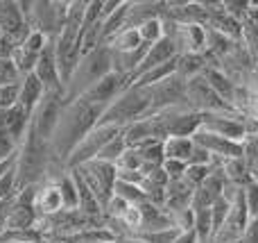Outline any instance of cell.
Instances as JSON below:
<instances>
[{"label":"cell","instance_id":"obj_4","mask_svg":"<svg viewBox=\"0 0 258 243\" xmlns=\"http://www.w3.org/2000/svg\"><path fill=\"white\" fill-rule=\"evenodd\" d=\"M150 107H152L150 91L129 84L127 89L102 112L98 125H111V127H118V130H125L127 125H132V123L141 121L143 116H147V114H150Z\"/></svg>","mask_w":258,"mask_h":243},{"label":"cell","instance_id":"obj_2","mask_svg":"<svg viewBox=\"0 0 258 243\" xmlns=\"http://www.w3.org/2000/svg\"><path fill=\"white\" fill-rule=\"evenodd\" d=\"M111 71H113L111 50H109L107 45H100V48L82 55L77 66H75V71H73V75H71V80H68L66 86H63V103H71V100L82 98L91 86H95Z\"/></svg>","mask_w":258,"mask_h":243},{"label":"cell","instance_id":"obj_41","mask_svg":"<svg viewBox=\"0 0 258 243\" xmlns=\"http://www.w3.org/2000/svg\"><path fill=\"white\" fill-rule=\"evenodd\" d=\"M249 5H251L249 0H224L222 7H224V12H227L231 18H236V21L245 23L247 12H249Z\"/></svg>","mask_w":258,"mask_h":243},{"label":"cell","instance_id":"obj_34","mask_svg":"<svg viewBox=\"0 0 258 243\" xmlns=\"http://www.w3.org/2000/svg\"><path fill=\"white\" fill-rule=\"evenodd\" d=\"M242 203H245L249 221L258 218V182L256 180H249L245 186H242Z\"/></svg>","mask_w":258,"mask_h":243},{"label":"cell","instance_id":"obj_22","mask_svg":"<svg viewBox=\"0 0 258 243\" xmlns=\"http://www.w3.org/2000/svg\"><path fill=\"white\" fill-rule=\"evenodd\" d=\"M192 150H195V141H192V136H168V139H163L165 159H179V162L188 164Z\"/></svg>","mask_w":258,"mask_h":243},{"label":"cell","instance_id":"obj_15","mask_svg":"<svg viewBox=\"0 0 258 243\" xmlns=\"http://www.w3.org/2000/svg\"><path fill=\"white\" fill-rule=\"evenodd\" d=\"M177 59V50H174V43L170 36H163L161 41H156V43L147 45L145 50V57H143L141 66H138L136 75H134V80H136L138 75H143V73L152 71V68L161 66V64H168V62H174Z\"/></svg>","mask_w":258,"mask_h":243},{"label":"cell","instance_id":"obj_30","mask_svg":"<svg viewBox=\"0 0 258 243\" xmlns=\"http://www.w3.org/2000/svg\"><path fill=\"white\" fill-rule=\"evenodd\" d=\"M127 148H129V145H127L125 136H122V132H118V134L113 136V139L109 141L102 150H100L98 159H100V162H107V164H113V166H116V162L122 157V153H125Z\"/></svg>","mask_w":258,"mask_h":243},{"label":"cell","instance_id":"obj_14","mask_svg":"<svg viewBox=\"0 0 258 243\" xmlns=\"http://www.w3.org/2000/svg\"><path fill=\"white\" fill-rule=\"evenodd\" d=\"M34 75L39 77L41 84L45 86V93H61L63 95V82H61V75H59L57 62H54L52 45L39 57V64H36V68H34Z\"/></svg>","mask_w":258,"mask_h":243},{"label":"cell","instance_id":"obj_43","mask_svg":"<svg viewBox=\"0 0 258 243\" xmlns=\"http://www.w3.org/2000/svg\"><path fill=\"white\" fill-rule=\"evenodd\" d=\"M161 168H163V173L168 175V180L174 182V180H181V177L186 175L188 164L186 162H179V159H165Z\"/></svg>","mask_w":258,"mask_h":243},{"label":"cell","instance_id":"obj_37","mask_svg":"<svg viewBox=\"0 0 258 243\" xmlns=\"http://www.w3.org/2000/svg\"><path fill=\"white\" fill-rule=\"evenodd\" d=\"M231 203L233 200H227L222 196L220 200H215L213 205H211V214H213V225H215V234H218V230L227 223V218H229V212H231ZM213 243V241H211Z\"/></svg>","mask_w":258,"mask_h":243},{"label":"cell","instance_id":"obj_36","mask_svg":"<svg viewBox=\"0 0 258 243\" xmlns=\"http://www.w3.org/2000/svg\"><path fill=\"white\" fill-rule=\"evenodd\" d=\"M116 171H143V155L138 148H127L116 162Z\"/></svg>","mask_w":258,"mask_h":243},{"label":"cell","instance_id":"obj_1","mask_svg":"<svg viewBox=\"0 0 258 243\" xmlns=\"http://www.w3.org/2000/svg\"><path fill=\"white\" fill-rule=\"evenodd\" d=\"M102 112H104L102 107H95V105L86 103L84 98L63 103L61 116H59V123L54 127L52 136H50V143H48L52 157L57 162L66 164L68 155L77 148V143L98 125Z\"/></svg>","mask_w":258,"mask_h":243},{"label":"cell","instance_id":"obj_50","mask_svg":"<svg viewBox=\"0 0 258 243\" xmlns=\"http://www.w3.org/2000/svg\"><path fill=\"white\" fill-rule=\"evenodd\" d=\"M0 41H3V32H0Z\"/></svg>","mask_w":258,"mask_h":243},{"label":"cell","instance_id":"obj_12","mask_svg":"<svg viewBox=\"0 0 258 243\" xmlns=\"http://www.w3.org/2000/svg\"><path fill=\"white\" fill-rule=\"evenodd\" d=\"M34 209H36L39 221H41V218L57 216V214L63 212V198H61V189H59L57 182L43 180L39 186H36Z\"/></svg>","mask_w":258,"mask_h":243},{"label":"cell","instance_id":"obj_42","mask_svg":"<svg viewBox=\"0 0 258 243\" xmlns=\"http://www.w3.org/2000/svg\"><path fill=\"white\" fill-rule=\"evenodd\" d=\"M209 175H211V166H190V164H188L186 175H183L181 180L186 182V184H190L192 189H197Z\"/></svg>","mask_w":258,"mask_h":243},{"label":"cell","instance_id":"obj_16","mask_svg":"<svg viewBox=\"0 0 258 243\" xmlns=\"http://www.w3.org/2000/svg\"><path fill=\"white\" fill-rule=\"evenodd\" d=\"M192 189L190 184H186L183 180H174L168 184L165 189V200H163V207L168 214H177L183 212V209H192Z\"/></svg>","mask_w":258,"mask_h":243},{"label":"cell","instance_id":"obj_5","mask_svg":"<svg viewBox=\"0 0 258 243\" xmlns=\"http://www.w3.org/2000/svg\"><path fill=\"white\" fill-rule=\"evenodd\" d=\"M118 132H122V130L111 127V125H95L93 130H91L89 134L80 141V143H77V148L68 155L66 168H68V171H75V168H80V166H84V164L98 159L100 150H102L104 145H107L109 141L118 134Z\"/></svg>","mask_w":258,"mask_h":243},{"label":"cell","instance_id":"obj_13","mask_svg":"<svg viewBox=\"0 0 258 243\" xmlns=\"http://www.w3.org/2000/svg\"><path fill=\"white\" fill-rule=\"evenodd\" d=\"M192 141L197 145H202L204 150H209L213 155V159H236V157H242V143H236V141H229V139H222V136H215L211 132H195L192 134Z\"/></svg>","mask_w":258,"mask_h":243},{"label":"cell","instance_id":"obj_23","mask_svg":"<svg viewBox=\"0 0 258 243\" xmlns=\"http://www.w3.org/2000/svg\"><path fill=\"white\" fill-rule=\"evenodd\" d=\"M222 175H224V182H227L229 186H236V189H242V186L251 180L249 171H247V164L242 157L222 162Z\"/></svg>","mask_w":258,"mask_h":243},{"label":"cell","instance_id":"obj_26","mask_svg":"<svg viewBox=\"0 0 258 243\" xmlns=\"http://www.w3.org/2000/svg\"><path fill=\"white\" fill-rule=\"evenodd\" d=\"M57 184H59V189H61L63 209H66V212H73V209H77L80 200H77V182H75V175H73V171L63 173V175L57 180Z\"/></svg>","mask_w":258,"mask_h":243},{"label":"cell","instance_id":"obj_6","mask_svg":"<svg viewBox=\"0 0 258 243\" xmlns=\"http://www.w3.org/2000/svg\"><path fill=\"white\" fill-rule=\"evenodd\" d=\"M82 175V180L89 184V189L95 193V198L100 200V205H107V200L113 196V186H116V166L107 162H100V159H93V162L84 164V166L75 168Z\"/></svg>","mask_w":258,"mask_h":243},{"label":"cell","instance_id":"obj_25","mask_svg":"<svg viewBox=\"0 0 258 243\" xmlns=\"http://www.w3.org/2000/svg\"><path fill=\"white\" fill-rule=\"evenodd\" d=\"M192 230H195L200 243H211L215 239V225H213V214H211V207L195 209V223H192Z\"/></svg>","mask_w":258,"mask_h":243},{"label":"cell","instance_id":"obj_33","mask_svg":"<svg viewBox=\"0 0 258 243\" xmlns=\"http://www.w3.org/2000/svg\"><path fill=\"white\" fill-rule=\"evenodd\" d=\"M18 189H21V184H18L16 159H14L12 166L3 173V177H0V203H3V200H7V198H12V196H16Z\"/></svg>","mask_w":258,"mask_h":243},{"label":"cell","instance_id":"obj_10","mask_svg":"<svg viewBox=\"0 0 258 243\" xmlns=\"http://www.w3.org/2000/svg\"><path fill=\"white\" fill-rule=\"evenodd\" d=\"M200 130L211 132L215 136L242 143L247 139L245 118L238 116L236 112H215V114H202V127Z\"/></svg>","mask_w":258,"mask_h":243},{"label":"cell","instance_id":"obj_46","mask_svg":"<svg viewBox=\"0 0 258 243\" xmlns=\"http://www.w3.org/2000/svg\"><path fill=\"white\" fill-rule=\"evenodd\" d=\"M174 243H200V239H197L195 230H188V232H179V236L174 239Z\"/></svg>","mask_w":258,"mask_h":243},{"label":"cell","instance_id":"obj_7","mask_svg":"<svg viewBox=\"0 0 258 243\" xmlns=\"http://www.w3.org/2000/svg\"><path fill=\"white\" fill-rule=\"evenodd\" d=\"M186 107L195 114H215V112H233L227 103L220 100V95L211 89L204 73L200 77H192L186 82Z\"/></svg>","mask_w":258,"mask_h":243},{"label":"cell","instance_id":"obj_48","mask_svg":"<svg viewBox=\"0 0 258 243\" xmlns=\"http://www.w3.org/2000/svg\"><path fill=\"white\" fill-rule=\"evenodd\" d=\"M14 159H16V157H14ZM14 159H9V162H3V164H0V177H3V173L7 171L9 166H12V162H14Z\"/></svg>","mask_w":258,"mask_h":243},{"label":"cell","instance_id":"obj_18","mask_svg":"<svg viewBox=\"0 0 258 243\" xmlns=\"http://www.w3.org/2000/svg\"><path fill=\"white\" fill-rule=\"evenodd\" d=\"M141 212H143V225H141V232H138V234H152V232H163V230L174 227L170 214L165 212V207H161V205L143 203Z\"/></svg>","mask_w":258,"mask_h":243},{"label":"cell","instance_id":"obj_29","mask_svg":"<svg viewBox=\"0 0 258 243\" xmlns=\"http://www.w3.org/2000/svg\"><path fill=\"white\" fill-rule=\"evenodd\" d=\"M141 155H143V168H161L165 162V153H163V141H150V143L141 145Z\"/></svg>","mask_w":258,"mask_h":243},{"label":"cell","instance_id":"obj_47","mask_svg":"<svg viewBox=\"0 0 258 243\" xmlns=\"http://www.w3.org/2000/svg\"><path fill=\"white\" fill-rule=\"evenodd\" d=\"M116 243H145V241L138 239V236H125V239H118Z\"/></svg>","mask_w":258,"mask_h":243},{"label":"cell","instance_id":"obj_45","mask_svg":"<svg viewBox=\"0 0 258 243\" xmlns=\"http://www.w3.org/2000/svg\"><path fill=\"white\" fill-rule=\"evenodd\" d=\"M242 243H258V218L247 223L245 234H242Z\"/></svg>","mask_w":258,"mask_h":243},{"label":"cell","instance_id":"obj_35","mask_svg":"<svg viewBox=\"0 0 258 243\" xmlns=\"http://www.w3.org/2000/svg\"><path fill=\"white\" fill-rule=\"evenodd\" d=\"M129 207H132V205H129L127 200L118 198V196H111V198L107 200V205L102 207V216L104 218H111V221H122Z\"/></svg>","mask_w":258,"mask_h":243},{"label":"cell","instance_id":"obj_11","mask_svg":"<svg viewBox=\"0 0 258 243\" xmlns=\"http://www.w3.org/2000/svg\"><path fill=\"white\" fill-rule=\"evenodd\" d=\"M61 109H63L61 93H45V98L39 103V107L34 109V114H32V118H30V127L34 130V134L39 136V139L50 143V136H52L54 127H57V123H59Z\"/></svg>","mask_w":258,"mask_h":243},{"label":"cell","instance_id":"obj_40","mask_svg":"<svg viewBox=\"0 0 258 243\" xmlns=\"http://www.w3.org/2000/svg\"><path fill=\"white\" fill-rule=\"evenodd\" d=\"M21 80H23V75L18 73L16 64L12 59H0V86L18 84Z\"/></svg>","mask_w":258,"mask_h":243},{"label":"cell","instance_id":"obj_39","mask_svg":"<svg viewBox=\"0 0 258 243\" xmlns=\"http://www.w3.org/2000/svg\"><path fill=\"white\" fill-rule=\"evenodd\" d=\"M122 225L125 230L129 232V236H136L141 232V225H143V212H141V205H132L127 209L125 218H122Z\"/></svg>","mask_w":258,"mask_h":243},{"label":"cell","instance_id":"obj_44","mask_svg":"<svg viewBox=\"0 0 258 243\" xmlns=\"http://www.w3.org/2000/svg\"><path fill=\"white\" fill-rule=\"evenodd\" d=\"M211 162H213V155H211L209 150H204L202 145L195 143V150H192L188 164H190V166H211Z\"/></svg>","mask_w":258,"mask_h":243},{"label":"cell","instance_id":"obj_32","mask_svg":"<svg viewBox=\"0 0 258 243\" xmlns=\"http://www.w3.org/2000/svg\"><path fill=\"white\" fill-rule=\"evenodd\" d=\"M242 159L247 164V171H249L251 180L258 182V134L247 136L242 141Z\"/></svg>","mask_w":258,"mask_h":243},{"label":"cell","instance_id":"obj_17","mask_svg":"<svg viewBox=\"0 0 258 243\" xmlns=\"http://www.w3.org/2000/svg\"><path fill=\"white\" fill-rule=\"evenodd\" d=\"M165 16V3L156 0H136L127 7V27H141L145 21Z\"/></svg>","mask_w":258,"mask_h":243},{"label":"cell","instance_id":"obj_24","mask_svg":"<svg viewBox=\"0 0 258 243\" xmlns=\"http://www.w3.org/2000/svg\"><path fill=\"white\" fill-rule=\"evenodd\" d=\"M206 66H209L206 55H181V57H177V75L186 82L192 77H200L206 71Z\"/></svg>","mask_w":258,"mask_h":243},{"label":"cell","instance_id":"obj_49","mask_svg":"<svg viewBox=\"0 0 258 243\" xmlns=\"http://www.w3.org/2000/svg\"><path fill=\"white\" fill-rule=\"evenodd\" d=\"M104 243H116V241H104Z\"/></svg>","mask_w":258,"mask_h":243},{"label":"cell","instance_id":"obj_51","mask_svg":"<svg viewBox=\"0 0 258 243\" xmlns=\"http://www.w3.org/2000/svg\"><path fill=\"white\" fill-rule=\"evenodd\" d=\"M236 243H242V241H236Z\"/></svg>","mask_w":258,"mask_h":243},{"label":"cell","instance_id":"obj_9","mask_svg":"<svg viewBox=\"0 0 258 243\" xmlns=\"http://www.w3.org/2000/svg\"><path fill=\"white\" fill-rule=\"evenodd\" d=\"M165 36L172 39L177 57H181V55H206L204 25H177V23L165 21Z\"/></svg>","mask_w":258,"mask_h":243},{"label":"cell","instance_id":"obj_20","mask_svg":"<svg viewBox=\"0 0 258 243\" xmlns=\"http://www.w3.org/2000/svg\"><path fill=\"white\" fill-rule=\"evenodd\" d=\"M204 77H206V82L211 84V89L220 95V100H222V103H227L229 107H231L233 93H236V84H233V82L227 77V73H224L218 64H209V66H206V71H204Z\"/></svg>","mask_w":258,"mask_h":243},{"label":"cell","instance_id":"obj_27","mask_svg":"<svg viewBox=\"0 0 258 243\" xmlns=\"http://www.w3.org/2000/svg\"><path fill=\"white\" fill-rule=\"evenodd\" d=\"M54 39H50L48 34H43L41 30H27L25 39L21 41V48L27 50L30 55H36V57H41V55L45 53V50L52 45Z\"/></svg>","mask_w":258,"mask_h":243},{"label":"cell","instance_id":"obj_8","mask_svg":"<svg viewBox=\"0 0 258 243\" xmlns=\"http://www.w3.org/2000/svg\"><path fill=\"white\" fill-rule=\"evenodd\" d=\"M150 114H159V112H170L177 107H186V80L174 73L168 80L159 82V84L150 86Z\"/></svg>","mask_w":258,"mask_h":243},{"label":"cell","instance_id":"obj_38","mask_svg":"<svg viewBox=\"0 0 258 243\" xmlns=\"http://www.w3.org/2000/svg\"><path fill=\"white\" fill-rule=\"evenodd\" d=\"M21 103V82L0 86V109H14Z\"/></svg>","mask_w":258,"mask_h":243},{"label":"cell","instance_id":"obj_21","mask_svg":"<svg viewBox=\"0 0 258 243\" xmlns=\"http://www.w3.org/2000/svg\"><path fill=\"white\" fill-rule=\"evenodd\" d=\"M107 48L111 53H136V50L145 48L141 34H138L136 27H122L116 36L107 43Z\"/></svg>","mask_w":258,"mask_h":243},{"label":"cell","instance_id":"obj_28","mask_svg":"<svg viewBox=\"0 0 258 243\" xmlns=\"http://www.w3.org/2000/svg\"><path fill=\"white\" fill-rule=\"evenodd\" d=\"M113 196L127 200L129 205H143L147 203V196L143 191L141 184H132V182H120L116 180V186H113Z\"/></svg>","mask_w":258,"mask_h":243},{"label":"cell","instance_id":"obj_3","mask_svg":"<svg viewBox=\"0 0 258 243\" xmlns=\"http://www.w3.org/2000/svg\"><path fill=\"white\" fill-rule=\"evenodd\" d=\"M52 153H50L48 141L39 139L34 130H27L23 143L18 145L16 153V171H18V184L23 186H36L45 180L48 168L52 164Z\"/></svg>","mask_w":258,"mask_h":243},{"label":"cell","instance_id":"obj_19","mask_svg":"<svg viewBox=\"0 0 258 243\" xmlns=\"http://www.w3.org/2000/svg\"><path fill=\"white\" fill-rule=\"evenodd\" d=\"M45 98V86L41 84V80L34 75V73H30V75H25L21 80V107L25 109L27 114H34V109L39 107V103Z\"/></svg>","mask_w":258,"mask_h":243},{"label":"cell","instance_id":"obj_31","mask_svg":"<svg viewBox=\"0 0 258 243\" xmlns=\"http://www.w3.org/2000/svg\"><path fill=\"white\" fill-rule=\"evenodd\" d=\"M136 30H138V34H141L143 43L152 45L165 36V21L163 18H152V21H145L141 27H136Z\"/></svg>","mask_w":258,"mask_h":243}]
</instances>
